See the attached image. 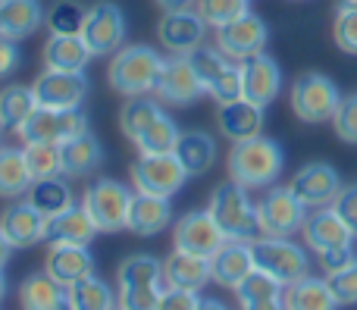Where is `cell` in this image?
<instances>
[{
    "label": "cell",
    "instance_id": "f546056e",
    "mask_svg": "<svg viewBox=\"0 0 357 310\" xmlns=\"http://www.w3.org/2000/svg\"><path fill=\"white\" fill-rule=\"evenodd\" d=\"M282 304L285 310H339V298L329 288V279H317V276H304V279L291 282L282 288Z\"/></svg>",
    "mask_w": 357,
    "mask_h": 310
},
{
    "label": "cell",
    "instance_id": "4dcf8cb0",
    "mask_svg": "<svg viewBox=\"0 0 357 310\" xmlns=\"http://www.w3.org/2000/svg\"><path fill=\"white\" fill-rule=\"evenodd\" d=\"M173 154L178 157V163L185 166L188 179H197V176L210 173V166L216 163V141L207 132H182L178 135V144Z\"/></svg>",
    "mask_w": 357,
    "mask_h": 310
},
{
    "label": "cell",
    "instance_id": "484cf974",
    "mask_svg": "<svg viewBox=\"0 0 357 310\" xmlns=\"http://www.w3.org/2000/svg\"><path fill=\"white\" fill-rule=\"evenodd\" d=\"M207 282H213L210 276V261L197 254H185L176 251L163 261V288H185V292H201Z\"/></svg>",
    "mask_w": 357,
    "mask_h": 310
},
{
    "label": "cell",
    "instance_id": "bcb514c9",
    "mask_svg": "<svg viewBox=\"0 0 357 310\" xmlns=\"http://www.w3.org/2000/svg\"><path fill=\"white\" fill-rule=\"evenodd\" d=\"M333 129L345 144H357V94L342 98L339 110L333 116Z\"/></svg>",
    "mask_w": 357,
    "mask_h": 310
},
{
    "label": "cell",
    "instance_id": "680465c9",
    "mask_svg": "<svg viewBox=\"0 0 357 310\" xmlns=\"http://www.w3.org/2000/svg\"><path fill=\"white\" fill-rule=\"evenodd\" d=\"M335 10H357V0H335Z\"/></svg>",
    "mask_w": 357,
    "mask_h": 310
},
{
    "label": "cell",
    "instance_id": "11a10c76",
    "mask_svg": "<svg viewBox=\"0 0 357 310\" xmlns=\"http://www.w3.org/2000/svg\"><path fill=\"white\" fill-rule=\"evenodd\" d=\"M157 3H160L163 13H173V10H191L195 0H157Z\"/></svg>",
    "mask_w": 357,
    "mask_h": 310
},
{
    "label": "cell",
    "instance_id": "44dd1931",
    "mask_svg": "<svg viewBox=\"0 0 357 310\" xmlns=\"http://www.w3.org/2000/svg\"><path fill=\"white\" fill-rule=\"evenodd\" d=\"M216 125H220V135L229 138L232 144L257 138L264 135V107L245 98L232 100V104H220L216 107Z\"/></svg>",
    "mask_w": 357,
    "mask_h": 310
},
{
    "label": "cell",
    "instance_id": "b9f144b4",
    "mask_svg": "<svg viewBox=\"0 0 357 310\" xmlns=\"http://www.w3.org/2000/svg\"><path fill=\"white\" fill-rule=\"evenodd\" d=\"M282 282H276L270 273L264 270H254L245 279L235 286V298L238 304H251V301H266V298H282Z\"/></svg>",
    "mask_w": 357,
    "mask_h": 310
},
{
    "label": "cell",
    "instance_id": "52a82bcc",
    "mask_svg": "<svg viewBox=\"0 0 357 310\" xmlns=\"http://www.w3.org/2000/svg\"><path fill=\"white\" fill-rule=\"evenodd\" d=\"M135 192H129V185L116 179H94L82 194V207L88 210V217L94 219L100 232H119L129 223V207Z\"/></svg>",
    "mask_w": 357,
    "mask_h": 310
},
{
    "label": "cell",
    "instance_id": "7402d4cb",
    "mask_svg": "<svg viewBox=\"0 0 357 310\" xmlns=\"http://www.w3.org/2000/svg\"><path fill=\"white\" fill-rule=\"evenodd\" d=\"M44 270L63 286H75L79 279L94 276V257L85 245H47Z\"/></svg>",
    "mask_w": 357,
    "mask_h": 310
},
{
    "label": "cell",
    "instance_id": "7a4b0ae2",
    "mask_svg": "<svg viewBox=\"0 0 357 310\" xmlns=\"http://www.w3.org/2000/svg\"><path fill=\"white\" fill-rule=\"evenodd\" d=\"M207 213L220 226L226 242H254V238L264 235L257 204L248 198V188L232 179L213 188V194L207 201Z\"/></svg>",
    "mask_w": 357,
    "mask_h": 310
},
{
    "label": "cell",
    "instance_id": "e575fe53",
    "mask_svg": "<svg viewBox=\"0 0 357 310\" xmlns=\"http://www.w3.org/2000/svg\"><path fill=\"white\" fill-rule=\"evenodd\" d=\"M178 135H182V132H178L176 119L163 110L132 144L138 148V154H173L178 144Z\"/></svg>",
    "mask_w": 357,
    "mask_h": 310
},
{
    "label": "cell",
    "instance_id": "8d00e7d4",
    "mask_svg": "<svg viewBox=\"0 0 357 310\" xmlns=\"http://www.w3.org/2000/svg\"><path fill=\"white\" fill-rule=\"evenodd\" d=\"M119 286H163V261L151 254H129L116 267Z\"/></svg>",
    "mask_w": 357,
    "mask_h": 310
},
{
    "label": "cell",
    "instance_id": "277c9868",
    "mask_svg": "<svg viewBox=\"0 0 357 310\" xmlns=\"http://www.w3.org/2000/svg\"><path fill=\"white\" fill-rule=\"evenodd\" d=\"M289 100L301 123L320 125V123H333L335 110H339V104H342V94L329 75L304 72V75H298L295 85H291Z\"/></svg>",
    "mask_w": 357,
    "mask_h": 310
},
{
    "label": "cell",
    "instance_id": "681fc988",
    "mask_svg": "<svg viewBox=\"0 0 357 310\" xmlns=\"http://www.w3.org/2000/svg\"><path fill=\"white\" fill-rule=\"evenodd\" d=\"M329 207H333V210L357 232V182H351V185H342V192L335 194V201Z\"/></svg>",
    "mask_w": 357,
    "mask_h": 310
},
{
    "label": "cell",
    "instance_id": "83f0119b",
    "mask_svg": "<svg viewBox=\"0 0 357 310\" xmlns=\"http://www.w3.org/2000/svg\"><path fill=\"white\" fill-rule=\"evenodd\" d=\"M44 69H60V72H85L91 63V50H88L82 35H50L44 41Z\"/></svg>",
    "mask_w": 357,
    "mask_h": 310
},
{
    "label": "cell",
    "instance_id": "f907efd6",
    "mask_svg": "<svg viewBox=\"0 0 357 310\" xmlns=\"http://www.w3.org/2000/svg\"><path fill=\"white\" fill-rule=\"evenodd\" d=\"M317 257H320V267H323V273H326V276L339 273V270L351 267V263L357 261V254H354V245H348V248H333V251H323V254H317Z\"/></svg>",
    "mask_w": 357,
    "mask_h": 310
},
{
    "label": "cell",
    "instance_id": "d590c367",
    "mask_svg": "<svg viewBox=\"0 0 357 310\" xmlns=\"http://www.w3.org/2000/svg\"><path fill=\"white\" fill-rule=\"evenodd\" d=\"M160 113H163L160 100H151L148 94H142V98H129L123 104V110H119V129H123V135L129 138V141H135V138L142 135Z\"/></svg>",
    "mask_w": 357,
    "mask_h": 310
},
{
    "label": "cell",
    "instance_id": "9f6ffc18",
    "mask_svg": "<svg viewBox=\"0 0 357 310\" xmlns=\"http://www.w3.org/2000/svg\"><path fill=\"white\" fill-rule=\"evenodd\" d=\"M13 251H16V248H13L10 238H6V235H3V229H0V270H3L6 263H10V254H13Z\"/></svg>",
    "mask_w": 357,
    "mask_h": 310
},
{
    "label": "cell",
    "instance_id": "3957f363",
    "mask_svg": "<svg viewBox=\"0 0 357 310\" xmlns=\"http://www.w3.org/2000/svg\"><path fill=\"white\" fill-rule=\"evenodd\" d=\"M163 60H167V56H160L154 47H148V44L119 47L110 60V69H107V82H110V88L116 94H123V98L154 94Z\"/></svg>",
    "mask_w": 357,
    "mask_h": 310
},
{
    "label": "cell",
    "instance_id": "9c48e42d",
    "mask_svg": "<svg viewBox=\"0 0 357 310\" xmlns=\"http://www.w3.org/2000/svg\"><path fill=\"white\" fill-rule=\"evenodd\" d=\"M257 217L264 235L291 238L295 232H301L304 219H307V207L295 198V192L289 185H270L264 192V198L257 201Z\"/></svg>",
    "mask_w": 357,
    "mask_h": 310
},
{
    "label": "cell",
    "instance_id": "ffe728a7",
    "mask_svg": "<svg viewBox=\"0 0 357 310\" xmlns=\"http://www.w3.org/2000/svg\"><path fill=\"white\" fill-rule=\"evenodd\" d=\"M98 232L100 229L94 226V219L88 217L85 207L73 204V207H66V210L47 217V223H44V242L47 245H85L88 248Z\"/></svg>",
    "mask_w": 357,
    "mask_h": 310
},
{
    "label": "cell",
    "instance_id": "f35d334b",
    "mask_svg": "<svg viewBox=\"0 0 357 310\" xmlns=\"http://www.w3.org/2000/svg\"><path fill=\"white\" fill-rule=\"evenodd\" d=\"M188 60H191V66H195L197 79H201L204 91H210V88H213L216 82L235 66V60H229L220 47H207V44H201L197 50H191Z\"/></svg>",
    "mask_w": 357,
    "mask_h": 310
},
{
    "label": "cell",
    "instance_id": "d6986e66",
    "mask_svg": "<svg viewBox=\"0 0 357 310\" xmlns=\"http://www.w3.org/2000/svg\"><path fill=\"white\" fill-rule=\"evenodd\" d=\"M44 223H47V217L29 198L16 201L0 213V229H3V235L10 238V245L16 251L35 248L38 242H44Z\"/></svg>",
    "mask_w": 357,
    "mask_h": 310
},
{
    "label": "cell",
    "instance_id": "6f0895ef",
    "mask_svg": "<svg viewBox=\"0 0 357 310\" xmlns=\"http://www.w3.org/2000/svg\"><path fill=\"white\" fill-rule=\"evenodd\" d=\"M197 310H229L222 301H216V298H201V307Z\"/></svg>",
    "mask_w": 357,
    "mask_h": 310
},
{
    "label": "cell",
    "instance_id": "2e32d148",
    "mask_svg": "<svg viewBox=\"0 0 357 310\" xmlns=\"http://www.w3.org/2000/svg\"><path fill=\"white\" fill-rule=\"evenodd\" d=\"M204 38H207V22L195 13V6L163 13L160 22H157V41L173 56H188L191 50L201 47Z\"/></svg>",
    "mask_w": 357,
    "mask_h": 310
},
{
    "label": "cell",
    "instance_id": "30bf717a",
    "mask_svg": "<svg viewBox=\"0 0 357 310\" xmlns=\"http://www.w3.org/2000/svg\"><path fill=\"white\" fill-rule=\"evenodd\" d=\"M82 38H85L88 50L94 56H113L126 41V16L116 3L104 0V3H94L85 16L82 25Z\"/></svg>",
    "mask_w": 357,
    "mask_h": 310
},
{
    "label": "cell",
    "instance_id": "7bdbcfd3",
    "mask_svg": "<svg viewBox=\"0 0 357 310\" xmlns=\"http://www.w3.org/2000/svg\"><path fill=\"white\" fill-rule=\"evenodd\" d=\"M195 13L210 25V29H222L232 19L245 16L248 0H195Z\"/></svg>",
    "mask_w": 357,
    "mask_h": 310
},
{
    "label": "cell",
    "instance_id": "6da1fadb",
    "mask_svg": "<svg viewBox=\"0 0 357 310\" xmlns=\"http://www.w3.org/2000/svg\"><path fill=\"white\" fill-rule=\"evenodd\" d=\"M282 166H285L282 148H279V141H273V138H266V135L248 138V141H235L226 157L229 179L245 188L276 185V179L282 176Z\"/></svg>",
    "mask_w": 357,
    "mask_h": 310
},
{
    "label": "cell",
    "instance_id": "60d3db41",
    "mask_svg": "<svg viewBox=\"0 0 357 310\" xmlns=\"http://www.w3.org/2000/svg\"><path fill=\"white\" fill-rule=\"evenodd\" d=\"M88 10L75 0H56L47 10V29L50 35H82V25H85Z\"/></svg>",
    "mask_w": 357,
    "mask_h": 310
},
{
    "label": "cell",
    "instance_id": "5b68a950",
    "mask_svg": "<svg viewBox=\"0 0 357 310\" xmlns=\"http://www.w3.org/2000/svg\"><path fill=\"white\" fill-rule=\"evenodd\" d=\"M254 251V263L257 270L270 273L276 282L282 286H291V282L310 276V261L307 251L301 245H295L291 238H273V235H260L251 242Z\"/></svg>",
    "mask_w": 357,
    "mask_h": 310
},
{
    "label": "cell",
    "instance_id": "ba28073f",
    "mask_svg": "<svg viewBox=\"0 0 357 310\" xmlns=\"http://www.w3.org/2000/svg\"><path fill=\"white\" fill-rule=\"evenodd\" d=\"M129 179L135 185V192L142 194L173 198V194L182 192L188 173H185L176 154H138V160L129 169Z\"/></svg>",
    "mask_w": 357,
    "mask_h": 310
},
{
    "label": "cell",
    "instance_id": "f5cc1de1",
    "mask_svg": "<svg viewBox=\"0 0 357 310\" xmlns=\"http://www.w3.org/2000/svg\"><path fill=\"white\" fill-rule=\"evenodd\" d=\"M19 66V47L16 41H10V38H0V79H6V75H13Z\"/></svg>",
    "mask_w": 357,
    "mask_h": 310
},
{
    "label": "cell",
    "instance_id": "c3c4849f",
    "mask_svg": "<svg viewBox=\"0 0 357 310\" xmlns=\"http://www.w3.org/2000/svg\"><path fill=\"white\" fill-rule=\"evenodd\" d=\"M207 94L216 100V107H220V104H232V100H238V98H241V69H238V63H235V66L229 69V72L222 75V79L216 82V85L210 88Z\"/></svg>",
    "mask_w": 357,
    "mask_h": 310
},
{
    "label": "cell",
    "instance_id": "f6af8a7d",
    "mask_svg": "<svg viewBox=\"0 0 357 310\" xmlns=\"http://www.w3.org/2000/svg\"><path fill=\"white\" fill-rule=\"evenodd\" d=\"M333 38H335V47H339V50H345V54L357 56V10L335 13Z\"/></svg>",
    "mask_w": 357,
    "mask_h": 310
},
{
    "label": "cell",
    "instance_id": "ac0fdd59",
    "mask_svg": "<svg viewBox=\"0 0 357 310\" xmlns=\"http://www.w3.org/2000/svg\"><path fill=\"white\" fill-rule=\"evenodd\" d=\"M289 188L307 210H317V207L333 204L335 194L342 192V179L329 163H307V166H301L291 176Z\"/></svg>",
    "mask_w": 357,
    "mask_h": 310
},
{
    "label": "cell",
    "instance_id": "d4e9b609",
    "mask_svg": "<svg viewBox=\"0 0 357 310\" xmlns=\"http://www.w3.org/2000/svg\"><path fill=\"white\" fill-rule=\"evenodd\" d=\"M19 304H22V310H73L69 286L56 282L47 270L25 276L22 286H19Z\"/></svg>",
    "mask_w": 357,
    "mask_h": 310
},
{
    "label": "cell",
    "instance_id": "e0dca14e",
    "mask_svg": "<svg viewBox=\"0 0 357 310\" xmlns=\"http://www.w3.org/2000/svg\"><path fill=\"white\" fill-rule=\"evenodd\" d=\"M301 235H304V245H307L314 254H323V251L354 245L357 232L333 210V207H317V210H307V219H304V226H301Z\"/></svg>",
    "mask_w": 357,
    "mask_h": 310
},
{
    "label": "cell",
    "instance_id": "ee69618b",
    "mask_svg": "<svg viewBox=\"0 0 357 310\" xmlns=\"http://www.w3.org/2000/svg\"><path fill=\"white\" fill-rule=\"evenodd\" d=\"M163 286H119L116 310H160Z\"/></svg>",
    "mask_w": 357,
    "mask_h": 310
},
{
    "label": "cell",
    "instance_id": "74e56055",
    "mask_svg": "<svg viewBox=\"0 0 357 310\" xmlns=\"http://www.w3.org/2000/svg\"><path fill=\"white\" fill-rule=\"evenodd\" d=\"M69 304L73 310H116V295L98 276H88L69 286Z\"/></svg>",
    "mask_w": 357,
    "mask_h": 310
},
{
    "label": "cell",
    "instance_id": "4316f807",
    "mask_svg": "<svg viewBox=\"0 0 357 310\" xmlns=\"http://www.w3.org/2000/svg\"><path fill=\"white\" fill-rule=\"evenodd\" d=\"M41 0H0V38L22 41L44 25Z\"/></svg>",
    "mask_w": 357,
    "mask_h": 310
},
{
    "label": "cell",
    "instance_id": "836d02e7",
    "mask_svg": "<svg viewBox=\"0 0 357 310\" xmlns=\"http://www.w3.org/2000/svg\"><path fill=\"white\" fill-rule=\"evenodd\" d=\"M29 201L44 213V217H54V213L66 210L75 204L73 198V185H69L66 176H56V179H41L29 188Z\"/></svg>",
    "mask_w": 357,
    "mask_h": 310
},
{
    "label": "cell",
    "instance_id": "d6a6232c",
    "mask_svg": "<svg viewBox=\"0 0 357 310\" xmlns=\"http://www.w3.org/2000/svg\"><path fill=\"white\" fill-rule=\"evenodd\" d=\"M35 110H38V100L31 88H25V85L0 88V129L19 132Z\"/></svg>",
    "mask_w": 357,
    "mask_h": 310
},
{
    "label": "cell",
    "instance_id": "cb8c5ba5",
    "mask_svg": "<svg viewBox=\"0 0 357 310\" xmlns=\"http://www.w3.org/2000/svg\"><path fill=\"white\" fill-rule=\"evenodd\" d=\"M173 223V207H169V198H157V194H142L135 192L129 207V223L126 229L135 232L142 238H154L160 232L169 229Z\"/></svg>",
    "mask_w": 357,
    "mask_h": 310
},
{
    "label": "cell",
    "instance_id": "8fae6325",
    "mask_svg": "<svg viewBox=\"0 0 357 310\" xmlns=\"http://www.w3.org/2000/svg\"><path fill=\"white\" fill-rule=\"evenodd\" d=\"M266 41H270V29H266L264 19L251 10H248L245 16L232 19L229 25H222V29H216V47L235 63L248 60V56H254V54H264Z\"/></svg>",
    "mask_w": 357,
    "mask_h": 310
},
{
    "label": "cell",
    "instance_id": "8992f818",
    "mask_svg": "<svg viewBox=\"0 0 357 310\" xmlns=\"http://www.w3.org/2000/svg\"><path fill=\"white\" fill-rule=\"evenodd\" d=\"M85 132H91V125H88V113L82 107H73V110L38 107L19 129V138L22 144H66Z\"/></svg>",
    "mask_w": 357,
    "mask_h": 310
},
{
    "label": "cell",
    "instance_id": "f1b7e54d",
    "mask_svg": "<svg viewBox=\"0 0 357 310\" xmlns=\"http://www.w3.org/2000/svg\"><path fill=\"white\" fill-rule=\"evenodd\" d=\"M60 150H63V176L66 179H88L104 163V148H100V141L91 132L60 144Z\"/></svg>",
    "mask_w": 357,
    "mask_h": 310
},
{
    "label": "cell",
    "instance_id": "94428289",
    "mask_svg": "<svg viewBox=\"0 0 357 310\" xmlns=\"http://www.w3.org/2000/svg\"><path fill=\"white\" fill-rule=\"evenodd\" d=\"M0 132H3V129H0Z\"/></svg>",
    "mask_w": 357,
    "mask_h": 310
},
{
    "label": "cell",
    "instance_id": "7dc6e473",
    "mask_svg": "<svg viewBox=\"0 0 357 310\" xmlns=\"http://www.w3.org/2000/svg\"><path fill=\"white\" fill-rule=\"evenodd\" d=\"M329 279V288H333V295L339 298V304H357V261L351 267L339 270V273L326 276Z\"/></svg>",
    "mask_w": 357,
    "mask_h": 310
},
{
    "label": "cell",
    "instance_id": "91938a15",
    "mask_svg": "<svg viewBox=\"0 0 357 310\" xmlns=\"http://www.w3.org/2000/svg\"><path fill=\"white\" fill-rule=\"evenodd\" d=\"M6 298V276H3V270H0V301Z\"/></svg>",
    "mask_w": 357,
    "mask_h": 310
},
{
    "label": "cell",
    "instance_id": "816d5d0a",
    "mask_svg": "<svg viewBox=\"0 0 357 310\" xmlns=\"http://www.w3.org/2000/svg\"><path fill=\"white\" fill-rule=\"evenodd\" d=\"M201 307V295L185 292V288H163L160 310H197Z\"/></svg>",
    "mask_w": 357,
    "mask_h": 310
},
{
    "label": "cell",
    "instance_id": "1f68e13d",
    "mask_svg": "<svg viewBox=\"0 0 357 310\" xmlns=\"http://www.w3.org/2000/svg\"><path fill=\"white\" fill-rule=\"evenodd\" d=\"M35 185L25 163V148H0V198L16 201Z\"/></svg>",
    "mask_w": 357,
    "mask_h": 310
},
{
    "label": "cell",
    "instance_id": "db71d44e",
    "mask_svg": "<svg viewBox=\"0 0 357 310\" xmlns=\"http://www.w3.org/2000/svg\"><path fill=\"white\" fill-rule=\"evenodd\" d=\"M241 310H285L282 298H266V301H251V304H241Z\"/></svg>",
    "mask_w": 357,
    "mask_h": 310
},
{
    "label": "cell",
    "instance_id": "ab89813d",
    "mask_svg": "<svg viewBox=\"0 0 357 310\" xmlns=\"http://www.w3.org/2000/svg\"><path fill=\"white\" fill-rule=\"evenodd\" d=\"M25 148V163L35 182L41 179H56L63 176V150L60 144H22Z\"/></svg>",
    "mask_w": 357,
    "mask_h": 310
},
{
    "label": "cell",
    "instance_id": "4fadbf2b",
    "mask_svg": "<svg viewBox=\"0 0 357 310\" xmlns=\"http://www.w3.org/2000/svg\"><path fill=\"white\" fill-rule=\"evenodd\" d=\"M38 107L47 110H73L82 107L88 98V79L85 72H60V69H44L31 85Z\"/></svg>",
    "mask_w": 357,
    "mask_h": 310
},
{
    "label": "cell",
    "instance_id": "7c38bea8",
    "mask_svg": "<svg viewBox=\"0 0 357 310\" xmlns=\"http://www.w3.org/2000/svg\"><path fill=\"white\" fill-rule=\"evenodd\" d=\"M226 235L220 232V226L213 223V217L204 210H191L185 217H178L173 223V248L185 251V254H197V257H213L222 248Z\"/></svg>",
    "mask_w": 357,
    "mask_h": 310
},
{
    "label": "cell",
    "instance_id": "603a6c76",
    "mask_svg": "<svg viewBox=\"0 0 357 310\" xmlns=\"http://www.w3.org/2000/svg\"><path fill=\"white\" fill-rule=\"evenodd\" d=\"M254 270H257V263H254L251 242H222V248L210 257V276H213V282L222 288H232V292Z\"/></svg>",
    "mask_w": 357,
    "mask_h": 310
},
{
    "label": "cell",
    "instance_id": "5bb4252c",
    "mask_svg": "<svg viewBox=\"0 0 357 310\" xmlns=\"http://www.w3.org/2000/svg\"><path fill=\"white\" fill-rule=\"evenodd\" d=\"M154 94H157L160 104L188 107L207 91H204V85H201V79H197V72H195V66H191L188 56L169 54L167 60H163V69H160V79H157Z\"/></svg>",
    "mask_w": 357,
    "mask_h": 310
},
{
    "label": "cell",
    "instance_id": "9a60e30c",
    "mask_svg": "<svg viewBox=\"0 0 357 310\" xmlns=\"http://www.w3.org/2000/svg\"><path fill=\"white\" fill-rule=\"evenodd\" d=\"M241 69V98L257 107H270L282 91V69L270 54H254L238 63Z\"/></svg>",
    "mask_w": 357,
    "mask_h": 310
}]
</instances>
